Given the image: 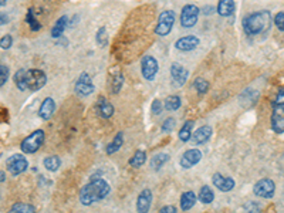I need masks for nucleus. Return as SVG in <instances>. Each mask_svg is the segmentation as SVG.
Masks as SVG:
<instances>
[{"mask_svg": "<svg viewBox=\"0 0 284 213\" xmlns=\"http://www.w3.org/2000/svg\"><path fill=\"white\" fill-rule=\"evenodd\" d=\"M109 192H111V186L108 185V182L101 178H94L91 179L89 185H86L80 191V202L84 206H91L92 203L106 197L109 195Z\"/></svg>", "mask_w": 284, "mask_h": 213, "instance_id": "f257e3e1", "label": "nucleus"}, {"mask_svg": "<svg viewBox=\"0 0 284 213\" xmlns=\"http://www.w3.org/2000/svg\"><path fill=\"white\" fill-rule=\"evenodd\" d=\"M271 26V13L268 10H260L248 15L243 20V29L248 36H257L267 32Z\"/></svg>", "mask_w": 284, "mask_h": 213, "instance_id": "f03ea898", "label": "nucleus"}, {"mask_svg": "<svg viewBox=\"0 0 284 213\" xmlns=\"http://www.w3.org/2000/svg\"><path fill=\"white\" fill-rule=\"evenodd\" d=\"M47 83V75L43 70L32 69V70H24V86L26 89L30 91H38L41 89Z\"/></svg>", "mask_w": 284, "mask_h": 213, "instance_id": "7ed1b4c3", "label": "nucleus"}, {"mask_svg": "<svg viewBox=\"0 0 284 213\" xmlns=\"http://www.w3.org/2000/svg\"><path fill=\"white\" fill-rule=\"evenodd\" d=\"M44 131L43 129H37L35 132H32L27 138H24L21 143H20V148L24 154H35L37 152L41 145L44 143Z\"/></svg>", "mask_w": 284, "mask_h": 213, "instance_id": "20e7f679", "label": "nucleus"}, {"mask_svg": "<svg viewBox=\"0 0 284 213\" xmlns=\"http://www.w3.org/2000/svg\"><path fill=\"white\" fill-rule=\"evenodd\" d=\"M175 20H177V15L174 10H165L162 12L158 18V23H157V27H155V35L158 36H168L171 33L174 24H175Z\"/></svg>", "mask_w": 284, "mask_h": 213, "instance_id": "39448f33", "label": "nucleus"}, {"mask_svg": "<svg viewBox=\"0 0 284 213\" xmlns=\"http://www.w3.org/2000/svg\"><path fill=\"white\" fill-rule=\"evenodd\" d=\"M6 166H7V171L13 177H18V175H21L23 172H26L29 169V160H26L24 155L16 154V155H12L10 158H7Z\"/></svg>", "mask_w": 284, "mask_h": 213, "instance_id": "423d86ee", "label": "nucleus"}, {"mask_svg": "<svg viewBox=\"0 0 284 213\" xmlns=\"http://www.w3.org/2000/svg\"><path fill=\"white\" fill-rule=\"evenodd\" d=\"M160 70V64L157 61L155 57L152 55H145L141 61V72L142 77L146 80V81H152Z\"/></svg>", "mask_w": 284, "mask_h": 213, "instance_id": "0eeeda50", "label": "nucleus"}, {"mask_svg": "<svg viewBox=\"0 0 284 213\" xmlns=\"http://www.w3.org/2000/svg\"><path fill=\"white\" fill-rule=\"evenodd\" d=\"M197 18H199V7L195 4H186L182 9L180 13V24L185 29H191L194 27L197 23Z\"/></svg>", "mask_w": 284, "mask_h": 213, "instance_id": "6e6552de", "label": "nucleus"}, {"mask_svg": "<svg viewBox=\"0 0 284 213\" xmlns=\"http://www.w3.org/2000/svg\"><path fill=\"white\" fill-rule=\"evenodd\" d=\"M253 192L254 195L259 196V197H263V199H271L274 196V192H276V185L271 179L268 178H265V179H260L254 188H253Z\"/></svg>", "mask_w": 284, "mask_h": 213, "instance_id": "1a4fd4ad", "label": "nucleus"}, {"mask_svg": "<svg viewBox=\"0 0 284 213\" xmlns=\"http://www.w3.org/2000/svg\"><path fill=\"white\" fill-rule=\"evenodd\" d=\"M188 75H189V72L182 64L174 63L171 66V80H172V86L175 89H180V87L185 86V83L188 80Z\"/></svg>", "mask_w": 284, "mask_h": 213, "instance_id": "9d476101", "label": "nucleus"}, {"mask_svg": "<svg viewBox=\"0 0 284 213\" xmlns=\"http://www.w3.org/2000/svg\"><path fill=\"white\" fill-rule=\"evenodd\" d=\"M271 128L276 134L284 132V104H274L271 112Z\"/></svg>", "mask_w": 284, "mask_h": 213, "instance_id": "9b49d317", "label": "nucleus"}, {"mask_svg": "<svg viewBox=\"0 0 284 213\" xmlns=\"http://www.w3.org/2000/svg\"><path fill=\"white\" fill-rule=\"evenodd\" d=\"M75 92L80 95V97H87L89 94H92L94 92V84H92V81H91V77H89L87 72H83L80 77H78V80H77V83H75Z\"/></svg>", "mask_w": 284, "mask_h": 213, "instance_id": "f8f14e48", "label": "nucleus"}, {"mask_svg": "<svg viewBox=\"0 0 284 213\" xmlns=\"http://www.w3.org/2000/svg\"><path fill=\"white\" fill-rule=\"evenodd\" d=\"M202 160V152L199 149H188L179 160V163L183 169H189L192 166H195L196 163H199Z\"/></svg>", "mask_w": 284, "mask_h": 213, "instance_id": "ddd939ff", "label": "nucleus"}, {"mask_svg": "<svg viewBox=\"0 0 284 213\" xmlns=\"http://www.w3.org/2000/svg\"><path fill=\"white\" fill-rule=\"evenodd\" d=\"M200 40L196 36H183L175 43V47L179 52H192L199 46Z\"/></svg>", "mask_w": 284, "mask_h": 213, "instance_id": "4468645a", "label": "nucleus"}, {"mask_svg": "<svg viewBox=\"0 0 284 213\" xmlns=\"http://www.w3.org/2000/svg\"><path fill=\"white\" fill-rule=\"evenodd\" d=\"M212 182L220 192H231L236 186V182L231 178L223 177L220 174H214L212 178Z\"/></svg>", "mask_w": 284, "mask_h": 213, "instance_id": "2eb2a0df", "label": "nucleus"}, {"mask_svg": "<svg viewBox=\"0 0 284 213\" xmlns=\"http://www.w3.org/2000/svg\"><path fill=\"white\" fill-rule=\"evenodd\" d=\"M54 111H55V103L52 97H47L41 106H40V109H38V117L43 120V121H49L52 117H53Z\"/></svg>", "mask_w": 284, "mask_h": 213, "instance_id": "dca6fc26", "label": "nucleus"}, {"mask_svg": "<svg viewBox=\"0 0 284 213\" xmlns=\"http://www.w3.org/2000/svg\"><path fill=\"white\" fill-rule=\"evenodd\" d=\"M95 109H97L98 117H101V118H104V120H109V118L114 115V106H112L111 103H108L104 97H100V98H98Z\"/></svg>", "mask_w": 284, "mask_h": 213, "instance_id": "f3484780", "label": "nucleus"}, {"mask_svg": "<svg viewBox=\"0 0 284 213\" xmlns=\"http://www.w3.org/2000/svg\"><path fill=\"white\" fill-rule=\"evenodd\" d=\"M211 137H212V126L203 125V126L196 129V132L192 137V141H194L195 145H205L206 142L211 140Z\"/></svg>", "mask_w": 284, "mask_h": 213, "instance_id": "a211bd4d", "label": "nucleus"}, {"mask_svg": "<svg viewBox=\"0 0 284 213\" xmlns=\"http://www.w3.org/2000/svg\"><path fill=\"white\" fill-rule=\"evenodd\" d=\"M151 203H152V191L146 188L138 196V200H137V209H138V212H148L149 208H151Z\"/></svg>", "mask_w": 284, "mask_h": 213, "instance_id": "6ab92c4d", "label": "nucleus"}, {"mask_svg": "<svg viewBox=\"0 0 284 213\" xmlns=\"http://www.w3.org/2000/svg\"><path fill=\"white\" fill-rule=\"evenodd\" d=\"M216 10L222 18H229L234 12V0H219Z\"/></svg>", "mask_w": 284, "mask_h": 213, "instance_id": "aec40b11", "label": "nucleus"}, {"mask_svg": "<svg viewBox=\"0 0 284 213\" xmlns=\"http://www.w3.org/2000/svg\"><path fill=\"white\" fill-rule=\"evenodd\" d=\"M195 203L196 195L192 191H188V192L182 194V196H180V208H182V211H185V212L191 211L195 206Z\"/></svg>", "mask_w": 284, "mask_h": 213, "instance_id": "412c9836", "label": "nucleus"}, {"mask_svg": "<svg viewBox=\"0 0 284 213\" xmlns=\"http://www.w3.org/2000/svg\"><path fill=\"white\" fill-rule=\"evenodd\" d=\"M67 24H69V16H61V18L55 21V24H54L53 29H52V37L53 38L61 37L63 33H64V30H66V27H67Z\"/></svg>", "mask_w": 284, "mask_h": 213, "instance_id": "4be33fe9", "label": "nucleus"}, {"mask_svg": "<svg viewBox=\"0 0 284 213\" xmlns=\"http://www.w3.org/2000/svg\"><path fill=\"white\" fill-rule=\"evenodd\" d=\"M123 143H124V134H123V132H118V134L115 135V138L112 140V142L108 143V146L106 148V152L108 155L115 154L117 151H120V148L123 146Z\"/></svg>", "mask_w": 284, "mask_h": 213, "instance_id": "5701e85b", "label": "nucleus"}, {"mask_svg": "<svg viewBox=\"0 0 284 213\" xmlns=\"http://www.w3.org/2000/svg\"><path fill=\"white\" fill-rule=\"evenodd\" d=\"M194 125H195V121H186L183 126L180 128L179 131V140L182 142H188L191 138H192V129H194Z\"/></svg>", "mask_w": 284, "mask_h": 213, "instance_id": "b1692460", "label": "nucleus"}, {"mask_svg": "<svg viewBox=\"0 0 284 213\" xmlns=\"http://www.w3.org/2000/svg\"><path fill=\"white\" fill-rule=\"evenodd\" d=\"M43 165H44V168H46L47 171L55 172V171H58L60 166H61V160H60L57 155H50V157H47L46 160H43Z\"/></svg>", "mask_w": 284, "mask_h": 213, "instance_id": "393cba45", "label": "nucleus"}, {"mask_svg": "<svg viewBox=\"0 0 284 213\" xmlns=\"http://www.w3.org/2000/svg\"><path fill=\"white\" fill-rule=\"evenodd\" d=\"M169 158L171 157L168 154H157V155H154L152 160H151V168L154 171H160V168L169 160Z\"/></svg>", "mask_w": 284, "mask_h": 213, "instance_id": "a878e982", "label": "nucleus"}, {"mask_svg": "<svg viewBox=\"0 0 284 213\" xmlns=\"http://www.w3.org/2000/svg\"><path fill=\"white\" fill-rule=\"evenodd\" d=\"M213 199H214V194H213L212 189L206 185L202 186L200 191H199V200L205 205H209V203H212Z\"/></svg>", "mask_w": 284, "mask_h": 213, "instance_id": "bb28decb", "label": "nucleus"}, {"mask_svg": "<svg viewBox=\"0 0 284 213\" xmlns=\"http://www.w3.org/2000/svg\"><path fill=\"white\" fill-rule=\"evenodd\" d=\"M145 162H146V152L145 151H137L135 155L128 160V163L134 168H141Z\"/></svg>", "mask_w": 284, "mask_h": 213, "instance_id": "cd10ccee", "label": "nucleus"}, {"mask_svg": "<svg viewBox=\"0 0 284 213\" xmlns=\"http://www.w3.org/2000/svg\"><path fill=\"white\" fill-rule=\"evenodd\" d=\"M180 106H182V101L179 95H169L165 100V109L168 111H177L180 108Z\"/></svg>", "mask_w": 284, "mask_h": 213, "instance_id": "c85d7f7f", "label": "nucleus"}, {"mask_svg": "<svg viewBox=\"0 0 284 213\" xmlns=\"http://www.w3.org/2000/svg\"><path fill=\"white\" fill-rule=\"evenodd\" d=\"M123 86H124V75L121 72L112 75V80H111V91H112V94H118Z\"/></svg>", "mask_w": 284, "mask_h": 213, "instance_id": "c756f323", "label": "nucleus"}, {"mask_svg": "<svg viewBox=\"0 0 284 213\" xmlns=\"http://www.w3.org/2000/svg\"><path fill=\"white\" fill-rule=\"evenodd\" d=\"M10 212L12 213H33L36 212V208L33 205H29V203H15L13 206H12V209H10Z\"/></svg>", "mask_w": 284, "mask_h": 213, "instance_id": "7c9ffc66", "label": "nucleus"}, {"mask_svg": "<svg viewBox=\"0 0 284 213\" xmlns=\"http://www.w3.org/2000/svg\"><path fill=\"white\" fill-rule=\"evenodd\" d=\"M26 21H27V24H29V27H30L32 32H38V30L41 29L40 21H37L35 18V15H33V9H29L27 16H26Z\"/></svg>", "mask_w": 284, "mask_h": 213, "instance_id": "2f4dec72", "label": "nucleus"}, {"mask_svg": "<svg viewBox=\"0 0 284 213\" xmlns=\"http://www.w3.org/2000/svg\"><path fill=\"white\" fill-rule=\"evenodd\" d=\"M194 87H195V89L199 94H206L208 89H209V83L205 78L197 77L195 81H194Z\"/></svg>", "mask_w": 284, "mask_h": 213, "instance_id": "473e14b6", "label": "nucleus"}, {"mask_svg": "<svg viewBox=\"0 0 284 213\" xmlns=\"http://www.w3.org/2000/svg\"><path fill=\"white\" fill-rule=\"evenodd\" d=\"M15 84L20 91H27L26 86H24V70H18L15 74Z\"/></svg>", "mask_w": 284, "mask_h": 213, "instance_id": "72a5a7b5", "label": "nucleus"}, {"mask_svg": "<svg viewBox=\"0 0 284 213\" xmlns=\"http://www.w3.org/2000/svg\"><path fill=\"white\" fill-rule=\"evenodd\" d=\"M95 38H97V43L100 44V46H106L108 44V35H106V27H101L98 32H97V35H95Z\"/></svg>", "mask_w": 284, "mask_h": 213, "instance_id": "f704fd0d", "label": "nucleus"}, {"mask_svg": "<svg viewBox=\"0 0 284 213\" xmlns=\"http://www.w3.org/2000/svg\"><path fill=\"white\" fill-rule=\"evenodd\" d=\"M9 75H10L9 67H7V66H4V64H0V87H3V86L7 83Z\"/></svg>", "mask_w": 284, "mask_h": 213, "instance_id": "c9c22d12", "label": "nucleus"}, {"mask_svg": "<svg viewBox=\"0 0 284 213\" xmlns=\"http://www.w3.org/2000/svg\"><path fill=\"white\" fill-rule=\"evenodd\" d=\"M175 125H177V120L175 118H166L165 120V123L162 124V132H171V131H174V128H175Z\"/></svg>", "mask_w": 284, "mask_h": 213, "instance_id": "e433bc0d", "label": "nucleus"}, {"mask_svg": "<svg viewBox=\"0 0 284 213\" xmlns=\"http://www.w3.org/2000/svg\"><path fill=\"white\" fill-rule=\"evenodd\" d=\"M12 46H13V37L10 35L3 36L1 40H0V47H1L3 50H9Z\"/></svg>", "mask_w": 284, "mask_h": 213, "instance_id": "4c0bfd02", "label": "nucleus"}, {"mask_svg": "<svg viewBox=\"0 0 284 213\" xmlns=\"http://www.w3.org/2000/svg\"><path fill=\"white\" fill-rule=\"evenodd\" d=\"M274 24L276 27L280 30V32H284V12H279L276 16H274Z\"/></svg>", "mask_w": 284, "mask_h": 213, "instance_id": "58836bf2", "label": "nucleus"}, {"mask_svg": "<svg viewBox=\"0 0 284 213\" xmlns=\"http://www.w3.org/2000/svg\"><path fill=\"white\" fill-rule=\"evenodd\" d=\"M151 108H152V114H154V115H160V112L163 111V104L160 103V100H155V101L152 103Z\"/></svg>", "mask_w": 284, "mask_h": 213, "instance_id": "ea45409f", "label": "nucleus"}, {"mask_svg": "<svg viewBox=\"0 0 284 213\" xmlns=\"http://www.w3.org/2000/svg\"><path fill=\"white\" fill-rule=\"evenodd\" d=\"M245 211H248V212H260L262 206L256 202H248L245 205Z\"/></svg>", "mask_w": 284, "mask_h": 213, "instance_id": "a19ab883", "label": "nucleus"}, {"mask_svg": "<svg viewBox=\"0 0 284 213\" xmlns=\"http://www.w3.org/2000/svg\"><path fill=\"white\" fill-rule=\"evenodd\" d=\"M274 104H284V89H280L276 95V98L273 100V106Z\"/></svg>", "mask_w": 284, "mask_h": 213, "instance_id": "79ce46f5", "label": "nucleus"}, {"mask_svg": "<svg viewBox=\"0 0 284 213\" xmlns=\"http://www.w3.org/2000/svg\"><path fill=\"white\" fill-rule=\"evenodd\" d=\"M160 213H177L178 209L175 206H163V208H160Z\"/></svg>", "mask_w": 284, "mask_h": 213, "instance_id": "37998d69", "label": "nucleus"}, {"mask_svg": "<svg viewBox=\"0 0 284 213\" xmlns=\"http://www.w3.org/2000/svg\"><path fill=\"white\" fill-rule=\"evenodd\" d=\"M6 23H9V16L6 13H0V26H4Z\"/></svg>", "mask_w": 284, "mask_h": 213, "instance_id": "c03bdc74", "label": "nucleus"}, {"mask_svg": "<svg viewBox=\"0 0 284 213\" xmlns=\"http://www.w3.org/2000/svg\"><path fill=\"white\" fill-rule=\"evenodd\" d=\"M213 12H214V7L213 6H205V9H203V13L205 15H212Z\"/></svg>", "mask_w": 284, "mask_h": 213, "instance_id": "a18cd8bd", "label": "nucleus"}, {"mask_svg": "<svg viewBox=\"0 0 284 213\" xmlns=\"http://www.w3.org/2000/svg\"><path fill=\"white\" fill-rule=\"evenodd\" d=\"M6 180V174L3 171H0V183H3Z\"/></svg>", "mask_w": 284, "mask_h": 213, "instance_id": "49530a36", "label": "nucleus"}, {"mask_svg": "<svg viewBox=\"0 0 284 213\" xmlns=\"http://www.w3.org/2000/svg\"><path fill=\"white\" fill-rule=\"evenodd\" d=\"M6 3H7V0H0V7H1V6H4Z\"/></svg>", "mask_w": 284, "mask_h": 213, "instance_id": "de8ad7c7", "label": "nucleus"}]
</instances>
